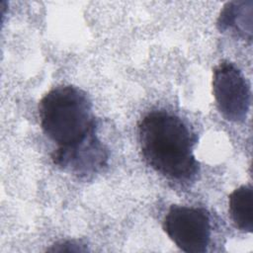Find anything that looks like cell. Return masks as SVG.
Segmentation results:
<instances>
[{"label": "cell", "mask_w": 253, "mask_h": 253, "mask_svg": "<svg viewBox=\"0 0 253 253\" xmlns=\"http://www.w3.org/2000/svg\"><path fill=\"white\" fill-rule=\"evenodd\" d=\"M41 127L56 144L53 163L79 177L97 173L107 161L106 150L96 135L92 102L73 85L57 86L40 101Z\"/></svg>", "instance_id": "cell-1"}, {"label": "cell", "mask_w": 253, "mask_h": 253, "mask_svg": "<svg viewBox=\"0 0 253 253\" xmlns=\"http://www.w3.org/2000/svg\"><path fill=\"white\" fill-rule=\"evenodd\" d=\"M138 138L142 156L155 172L178 183L195 179L196 137L179 117L165 111L148 113L138 125Z\"/></svg>", "instance_id": "cell-2"}, {"label": "cell", "mask_w": 253, "mask_h": 253, "mask_svg": "<svg viewBox=\"0 0 253 253\" xmlns=\"http://www.w3.org/2000/svg\"><path fill=\"white\" fill-rule=\"evenodd\" d=\"M162 228L171 241L187 253H204L211 242V218L203 208L172 205Z\"/></svg>", "instance_id": "cell-3"}, {"label": "cell", "mask_w": 253, "mask_h": 253, "mask_svg": "<svg viewBox=\"0 0 253 253\" xmlns=\"http://www.w3.org/2000/svg\"><path fill=\"white\" fill-rule=\"evenodd\" d=\"M212 93L222 117L233 123L245 121L250 104V85L232 62L221 61L213 68Z\"/></svg>", "instance_id": "cell-4"}, {"label": "cell", "mask_w": 253, "mask_h": 253, "mask_svg": "<svg viewBox=\"0 0 253 253\" xmlns=\"http://www.w3.org/2000/svg\"><path fill=\"white\" fill-rule=\"evenodd\" d=\"M252 1H231L224 5L217 19V28L222 33L251 41Z\"/></svg>", "instance_id": "cell-5"}, {"label": "cell", "mask_w": 253, "mask_h": 253, "mask_svg": "<svg viewBox=\"0 0 253 253\" xmlns=\"http://www.w3.org/2000/svg\"><path fill=\"white\" fill-rule=\"evenodd\" d=\"M228 210L235 226L244 232L253 229V190L251 185H242L228 198Z\"/></svg>", "instance_id": "cell-6"}, {"label": "cell", "mask_w": 253, "mask_h": 253, "mask_svg": "<svg viewBox=\"0 0 253 253\" xmlns=\"http://www.w3.org/2000/svg\"><path fill=\"white\" fill-rule=\"evenodd\" d=\"M87 248L85 245L80 244L79 242H76L74 240H63L54 243L50 248L47 249V251H56V252H62V251H68V252H80V251H86Z\"/></svg>", "instance_id": "cell-7"}]
</instances>
